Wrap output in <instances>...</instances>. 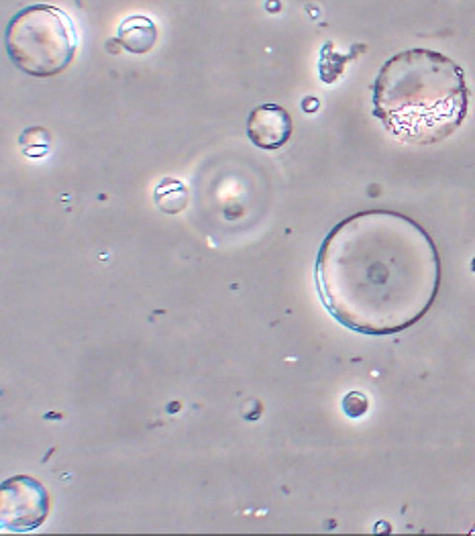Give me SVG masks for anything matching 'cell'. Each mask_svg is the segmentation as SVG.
<instances>
[{
	"mask_svg": "<svg viewBox=\"0 0 475 536\" xmlns=\"http://www.w3.org/2000/svg\"><path fill=\"white\" fill-rule=\"evenodd\" d=\"M11 62L35 78L58 76L76 58L78 33L68 13L54 5H31L13 15L5 31Z\"/></svg>",
	"mask_w": 475,
	"mask_h": 536,
	"instance_id": "obj_3",
	"label": "cell"
},
{
	"mask_svg": "<svg viewBox=\"0 0 475 536\" xmlns=\"http://www.w3.org/2000/svg\"><path fill=\"white\" fill-rule=\"evenodd\" d=\"M314 280L339 325L369 337L396 335L433 308L441 257L433 237L406 214L365 210L325 237Z\"/></svg>",
	"mask_w": 475,
	"mask_h": 536,
	"instance_id": "obj_1",
	"label": "cell"
},
{
	"mask_svg": "<svg viewBox=\"0 0 475 536\" xmlns=\"http://www.w3.org/2000/svg\"><path fill=\"white\" fill-rule=\"evenodd\" d=\"M343 408H345V414L357 418L361 414H365L367 410V398L359 392H351L345 400H343Z\"/></svg>",
	"mask_w": 475,
	"mask_h": 536,
	"instance_id": "obj_7",
	"label": "cell"
},
{
	"mask_svg": "<svg viewBox=\"0 0 475 536\" xmlns=\"http://www.w3.org/2000/svg\"><path fill=\"white\" fill-rule=\"evenodd\" d=\"M119 43L131 53H147L157 41V27L143 15L127 17L117 31Z\"/></svg>",
	"mask_w": 475,
	"mask_h": 536,
	"instance_id": "obj_6",
	"label": "cell"
},
{
	"mask_svg": "<svg viewBox=\"0 0 475 536\" xmlns=\"http://www.w3.org/2000/svg\"><path fill=\"white\" fill-rule=\"evenodd\" d=\"M51 500L41 481L15 475L0 484V524L11 532L39 528L49 516Z\"/></svg>",
	"mask_w": 475,
	"mask_h": 536,
	"instance_id": "obj_4",
	"label": "cell"
},
{
	"mask_svg": "<svg viewBox=\"0 0 475 536\" xmlns=\"http://www.w3.org/2000/svg\"><path fill=\"white\" fill-rule=\"evenodd\" d=\"M471 90L463 68L441 51L406 49L372 84L374 117L402 143L435 145L467 119Z\"/></svg>",
	"mask_w": 475,
	"mask_h": 536,
	"instance_id": "obj_2",
	"label": "cell"
},
{
	"mask_svg": "<svg viewBox=\"0 0 475 536\" xmlns=\"http://www.w3.org/2000/svg\"><path fill=\"white\" fill-rule=\"evenodd\" d=\"M247 135L259 149H282L292 137V117L278 104H261L247 119Z\"/></svg>",
	"mask_w": 475,
	"mask_h": 536,
	"instance_id": "obj_5",
	"label": "cell"
},
{
	"mask_svg": "<svg viewBox=\"0 0 475 536\" xmlns=\"http://www.w3.org/2000/svg\"><path fill=\"white\" fill-rule=\"evenodd\" d=\"M473 267H475V265H473Z\"/></svg>",
	"mask_w": 475,
	"mask_h": 536,
	"instance_id": "obj_8",
	"label": "cell"
}]
</instances>
